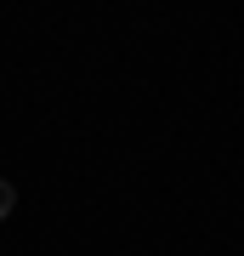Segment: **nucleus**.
<instances>
[{"label":"nucleus","instance_id":"1","mask_svg":"<svg viewBox=\"0 0 244 256\" xmlns=\"http://www.w3.org/2000/svg\"><path fill=\"white\" fill-rule=\"evenodd\" d=\"M11 210H17V182H6V176H0V222H6Z\"/></svg>","mask_w":244,"mask_h":256}]
</instances>
